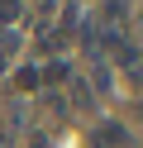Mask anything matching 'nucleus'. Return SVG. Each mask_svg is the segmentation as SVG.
<instances>
[{
  "label": "nucleus",
  "instance_id": "1",
  "mask_svg": "<svg viewBox=\"0 0 143 148\" xmlns=\"http://www.w3.org/2000/svg\"><path fill=\"white\" fill-rule=\"evenodd\" d=\"M38 77H43V86H62V81H72L76 72H72V62H67V58H48L43 67H38Z\"/></svg>",
  "mask_w": 143,
  "mask_h": 148
},
{
  "label": "nucleus",
  "instance_id": "2",
  "mask_svg": "<svg viewBox=\"0 0 143 148\" xmlns=\"http://www.w3.org/2000/svg\"><path fill=\"white\" fill-rule=\"evenodd\" d=\"M67 105H76V110H95V91H91V81H81V77L67 81Z\"/></svg>",
  "mask_w": 143,
  "mask_h": 148
},
{
  "label": "nucleus",
  "instance_id": "3",
  "mask_svg": "<svg viewBox=\"0 0 143 148\" xmlns=\"http://www.w3.org/2000/svg\"><path fill=\"white\" fill-rule=\"evenodd\" d=\"M95 143H105V148H129V134H124L119 124H110V119H105V124L95 129Z\"/></svg>",
  "mask_w": 143,
  "mask_h": 148
},
{
  "label": "nucleus",
  "instance_id": "4",
  "mask_svg": "<svg viewBox=\"0 0 143 148\" xmlns=\"http://www.w3.org/2000/svg\"><path fill=\"white\" fill-rule=\"evenodd\" d=\"M14 86H19V91H43V77H38V67H34V62L14 72Z\"/></svg>",
  "mask_w": 143,
  "mask_h": 148
},
{
  "label": "nucleus",
  "instance_id": "5",
  "mask_svg": "<svg viewBox=\"0 0 143 148\" xmlns=\"http://www.w3.org/2000/svg\"><path fill=\"white\" fill-rule=\"evenodd\" d=\"M19 14H24V0H0V29H14Z\"/></svg>",
  "mask_w": 143,
  "mask_h": 148
},
{
  "label": "nucleus",
  "instance_id": "6",
  "mask_svg": "<svg viewBox=\"0 0 143 148\" xmlns=\"http://www.w3.org/2000/svg\"><path fill=\"white\" fill-rule=\"evenodd\" d=\"M34 5H38V14H48V10H53V0H34Z\"/></svg>",
  "mask_w": 143,
  "mask_h": 148
},
{
  "label": "nucleus",
  "instance_id": "7",
  "mask_svg": "<svg viewBox=\"0 0 143 148\" xmlns=\"http://www.w3.org/2000/svg\"><path fill=\"white\" fill-rule=\"evenodd\" d=\"M5 67H10V58H5V53H0V77H5Z\"/></svg>",
  "mask_w": 143,
  "mask_h": 148
},
{
  "label": "nucleus",
  "instance_id": "8",
  "mask_svg": "<svg viewBox=\"0 0 143 148\" xmlns=\"http://www.w3.org/2000/svg\"><path fill=\"white\" fill-rule=\"evenodd\" d=\"M138 34H143V14H138Z\"/></svg>",
  "mask_w": 143,
  "mask_h": 148
}]
</instances>
